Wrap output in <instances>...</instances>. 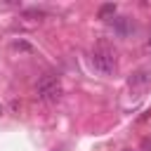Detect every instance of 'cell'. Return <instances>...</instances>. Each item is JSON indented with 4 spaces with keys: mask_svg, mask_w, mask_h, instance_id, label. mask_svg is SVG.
I'll return each mask as SVG.
<instances>
[{
    "mask_svg": "<svg viewBox=\"0 0 151 151\" xmlns=\"http://www.w3.org/2000/svg\"><path fill=\"white\" fill-rule=\"evenodd\" d=\"M92 66H94V71H99V73H104V76L116 73V66H118V61H116V50H113L106 40H99L97 47L92 50Z\"/></svg>",
    "mask_w": 151,
    "mask_h": 151,
    "instance_id": "6da1fadb",
    "label": "cell"
},
{
    "mask_svg": "<svg viewBox=\"0 0 151 151\" xmlns=\"http://www.w3.org/2000/svg\"><path fill=\"white\" fill-rule=\"evenodd\" d=\"M38 97L42 99V101H57L59 97H61V80H59V76H54V73H45L40 80H38Z\"/></svg>",
    "mask_w": 151,
    "mask_h": 151,
    "instance_id": "7a4b0ae2",
    "label": "cell"
},
{
    "mask_svg": "<svg viewBox=\"0 0 151 151\" xmlns=\"http://www.w3.org/2000/svg\"><path fill=\"white\" fill-rule=\"evenodd\" d=\"M127 85H130V90H142V87L151 85V71H149V68L134 71V73L127 78Z\"/></svg>",
    "mask_w": 151,
    "mask_h": 151,
    "instance_id": "3957f363",
    "label": "cell"
},
{
    "mask_svg": "<svg viewBox=\"0 0 151 151\" xmlns=\"http://www.w3.org/2000/svg\"><path fill=\"white\" fill-rule=\"evenodd\" d=\"M113 31L125 38V35L134 33V21H132L130 17H118V19H113Z\"/></svg>",
    "mask_w": 151,
    "mask_h": 151,
    "instance_id": "277c9868",
    "label": "cell"
},
{
    "mask_svg": "<svg viewBox=\"0 0 151 151\" xmlns=\"http://www.w3.org/2000/svg\"><path fill=\"white\" fill-rule=\"evenodd\" d=\"M97 14H99V19H113V17H116V5H113V2H106V5L99 7Z\"/></svg>",
    "mask_w": 151,
    "mask_h": 151,
    "instance_id": "5b68a950",
    "label": "cell"
},
{
    "mask_svg": "<svg viewBox=\"0 0 151 151\" xmlns=\"http://www.w3.org/2000/svg\"><path fill=\"white\" fill-rule=\"evenodd\" d=\"M14 47H17V50H24V52H31V50H33V47H31L28 42H24V40H17Z\"/></svg>",
    "mask_w": 151,
    "mask_h": 151,
    "instance_id": "8992f818",
    "label": "cell"
},
{
    "mask_svg": "<svg viewBox=\"0 0 151 151\" xmlns=\"http://www.w3.org/2000/svg\"><path fill=\"white\" fill-rule=\"evenodd\" d=\"M142 151H151V137H144L142 139Z\"/></svg>",
    "mask_w": 151,
    "mask_h": 151,
    "instance_id": "52a82bcc",
    "label": "cell"
},
{
    "mask_svg": "<svg viewBox=\"0 0 151 151\" xmlns=\"http://www.w3.org/2000/svg\"><path fill=\"white\" fill-rule=\"evenodd\" d=\"M123 151H132V149H123Z\"/></svg>",
    "mask_w": 151,
    "mask_h": 151,
    "instance_id": "ba28073f",
    "label": "cell"
}]
</instances>
